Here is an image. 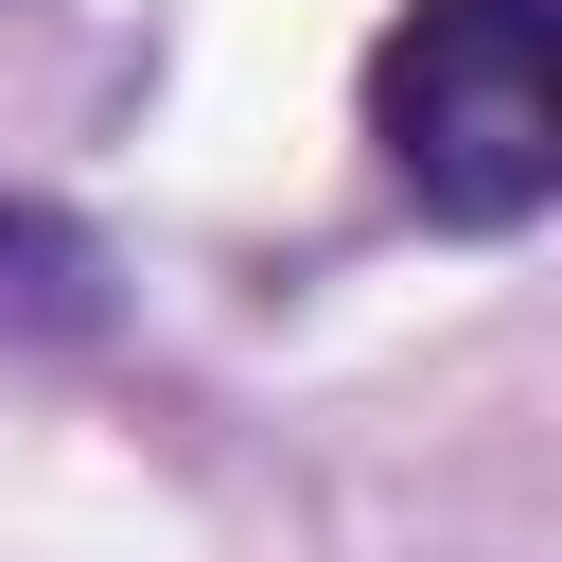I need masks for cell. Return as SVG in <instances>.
Listing matches in <instances>:
<instances>
[{
    "label": "cell",
    "instance_id": "obj_1",
    "mask_svg": "<svg viewBox=\"0 0 562 562\" xmlns=\"http://www.w3.org/2000/svg\"><path fill=\"white\" fill-rule=\"evenodd\" d=\"M369 140L439 228H527L562 193V0H404L369 35Z\"/></svg>",
    "mask_w": 562,
    "mask_h": 562
},
{
    "label": "cell",
    "instance_id": "obj_2",
    "mask_svg": "<svg viewBox=\"0 0 562 562\" xmlns=\"http://www.w3.org/2000/svg\"><path fill=\"white\" fill-rule=\"evenodd\" d=\"M0 316H88V246L35 193H0Z\"/></svg>",
    "mask_w": 562,
    "mask_h": 562
}]
</instances>
